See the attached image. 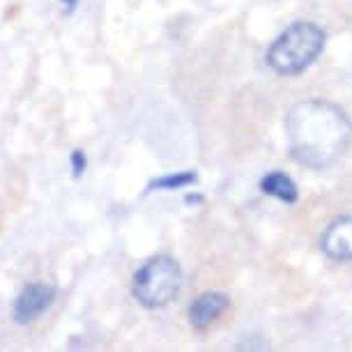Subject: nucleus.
<instances>
[{"mask_svg":"<svg viewBox=\"0 0 352 352\" xmlns=\"http://www.w3.org/2000/svg\"><path fill=\"white\" fill-rule=\"evenodd\" d=\"M290 152L307 168H327L345 155L352 124L338 106L324 99H307L285 118Z\"/></svg>","mask_w":352,"mask_h":352,"instance_id":"f257e3e1","label":"nucleus"},{"mask_svg":"<svg viewBox=\"0 0 352 352\" xmlns=\"http://www.w3.org/2000/svg\"><path fill=\"white\" fill-rule=\"evenodd\" d=\"M324 30L311 21H297L272 42L267 56L270 69L278 76H297L316 63L324 49Z\"/></svg>","mask_w":352,"mask_h":352,"instance_id":"f03ea898","label":"nucleus"},{"mask_svg":"<svg viewBox=\"0 0 352 352\" xmlns=\"http://www.w3.org/2000/svg\"><path fill=\"white\" fill-rule=\"evenodd\" d=\"M182 270L175 258L159 254L148 258L131 276V295L143 309H164L180 295Z\"/></svg>","mask_w":352,"mask_h":352,"instance_id":"7ed1b4c3","label":"nucleus"},{"mask_svg":"<svg viewBox=\"0 0 352 352\" xmlns=\"http://www.w3.org/2000/svg\"><path fill=\"white\" fill-rule=\"evenodd\" d=\"M56 285L44 283V281H32L23 285L19 290L14 304H12V318L16 324H30L35 322L39 316L46 314L51 309V304L56 302Z\"/></svg>","mask_w":352,"mask_h":352,"instance_id":"20e7f679","label":"nucleus"},{"mask_svg":"<svg viewBox=\"0 0 352 352\" xmlns=\"http://www.w3.org/2000/svg\"><path fill=\"white\" fill-rule=\"evenodd\" d=\"M320 247L331 261H352V214L338 217L327 226V230L322 232Z\"/></svg>","mask_w":352,"mask_h":352,"instance_id":"39448f33","label":"nucleus"},{"mask_svg":"<svg viewBox=\"0 0 352 352\" xmlns=\"http://www.w3.org/2000/svg\"><path fill=\"white\" fill-rule=\"evenodd\" d=\"M228 307H230V297L223 295V292H212V290L203 292V295H198L187 309L191 327H196V329L210 327L212 322H217L219 318L228 311Z\"/></svg>","mask_w":352,"mask_h":352,"instance_id":"423d86ee","label":"nucleus"},{"mask_svg":"<svg viewBox=\"0 0 352 352\" xmlns=\"http://www.w3.org/2000/svg\"><path fill=\"white\" fill-rule=\"evenodd\" d=\"M261 191L265 196H272L276 201H281L285 205L297 203L300 198V191H297V184L292 182V177H288L281 170H272L267 175H263L261 180Z\"/></svg>","mask_w":352,"mask_h":352,"instance_id":"0eeeda50","label":"nucleus"},{"mask_svg":"<svg viewBox=\"0 0 352 352\" xmlns=\"http://www.w3.org/2000/svg\"><path fill=\"white\" fill-rule=\"evenodd\" d=\"M198 182L196 170H177V173H166V175H159L155 180L148 182L145 187V194L150 191H177V189H187L191 184Z\"/></svg>","mask_w":352,"mask_h":352,"instance_id":"6e6552de","label":"nucleus"},{"mask_svg":"<svg viewBox=\"0 0 352 352\" xmlns=\"http://www.w3.org/2000/svg\"><path fill=\"white\" fill-rule=\"evenodd\" d=\"M69 168H72V175H74V177H81L83 173L88 170V157H85L83 150H72Z\"/></svg>","mask_w":352,"mask_h":352,"instance_id":"1a4fd4ad","label":"nucleus"},{"mask_svg":"<svg viewBox=\"0 0 352 352\" xmlns=\"http://www.w3.org/2000/svg\"><path fill=\"white\" fill-rule=\"evenodd\" d=\"M58 3H60V8H63L65 14H72V12L78 8V0H58Z\"/></svg>","mask_w":352,"mask_h":352,"instance_id":"9d476101","label":"nucleus"},{"mask_svg":"<svg viewBox=\"0 0 352 352\" xmlns=\"http://www.w3.org/2000/svg\"><path fill=\"white\" fill-rule=\"evenodd\" d=\"M184 203H187V205H191V203H194V205H198V203H203V198L201 196H198V194H194V196H187V198H184Z\"/></svg>","mask_w":352,"mask_h":352,"instance_id":"9b49d317","label":"nucleus"}]
</instances>
